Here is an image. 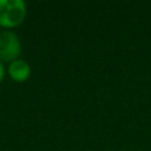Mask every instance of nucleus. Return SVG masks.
I'll return each instance as SVG.
<instances>
[{"mask_svg": "<svg viewBox=\"0 0 151 151\" xmlns=\"http://www.w3.org/2000/svg\"><path fill=\"white\" fill-rule=\"evenodd\" d=\"M27 12V3L24 0H0V27L12 31L23 24Z\"/></svg>", "mask_w": 151, "mask_h": 151, "instance_id": "obj_1", "label": "nucleus"}, {"mask_svg": "<svg viewBox=\"0 0 151 151\" xmlns=\"http://www.w3.org/2000/svg\"><path fill=\"white\" fill-rule=\"evenodd\" d=\"M23 45L21 40L16 32L11 29H4L0 32V61L1 63H12L20 58Z\"/></svg>", "mask_w": 151, "mask_h": 151, "instance_id": "obj_2", "label": "nucleus"}, {"mask_svg": "<svg viewBox=\"0 0 151 151\" xmlns=\"http://www.w3.org/2000/svg\"><path fill=\"white\" fill-rule=\"evenodd\" d=\"M7 73L11 77V80L15 81V82H25L27 80H29L32 74L31 64L20 57L8 64Z\"/></svg>", "mask_w": 151, "mask_h": 151, "instance_id": "obj_3", "label": "nucleus"}, {"mask_svg": "<svg viewBox=\"0 0 151 151\" xmlns=\"http://www.w3.org/2000/svg\"><path fill=\"white\" fill-rule=\"evenodd\" d=\"M5 73H7V69H5V66H4V63L0 61V83H1L3 80H4Z\"/></svg>", "mask_w": 151, "mask_h": 151, "instance_id": "obj_4", "label": "nucleus"}]
</instances>
